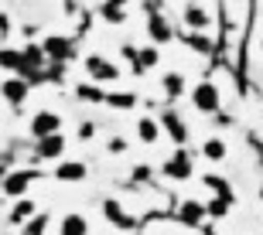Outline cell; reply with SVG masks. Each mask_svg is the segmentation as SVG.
<instances>
[{
  "instance_id": "6da1fadb",
  "label": "cell",
  "mask_w": 263,
  "mask_h": 235,
  "mask_svg": "<svg viewBox=\"0 0 263 235\" xmlns=\"http://www.w3.org/2000/svg\"><path fill=\"white\" fill-rule=\"evenodd\" d=\"M219 102H222V96H219L215 82H198L195 92H192V106H195L198 113H215Z\"/></svg>"
},
{
  "instance_id": "7a4b0ae2",
  "label": "cell",
  "mask_w": 263,
  "mask_h": 235,
  "mask_svg": "<svg viewBox=\"0 0 263 235\" xmlns=\"http://www.w3.org/2000/svg\"><path fill=\"white\" fill-rule=\"evenodd\" d=\"M86 72L96 78V82H117L120 78V69L113 65V61H106L103 55H89L86 58Z\"/></svg>"
},
{
  "instance_id": "3957f363",
  "label": "cell",
  "mask_w": 263,
  "mask_h": 235,
  "mask_svg": "<svg viewBox=\"0 0 263 235\" xmlns=\"http://www.w3.org/2000/svg\"><path fill=\"white\" fill-rule=\"evenodd\" d=\"M31 133L34 137H51V133H62V116L51 113V109H41L38 116L31 119Z\"/></svg>"
},
{
  "instance_id": "277c9868",
  "label": "cell",
  "mask_w": 263,
  "mask_h": 235,
  "mask_svg": "<svg viewBox=\"0 0 263 235\" xmlns=\"http://www.w3.org/2000/svg\"><path fill=\"white\" fill-rule=\"evenodd\" d=\"M164 174L171 177V181H188V177L195 174V167H192V157L188 154H175L171 160L164 164Z\"/></svg>"
},
{
  "instance_id": "5b68a950",
  "label": "cell",
  "mask_w": 263,
  "mask_h": 235,
  "mask_svg": "<svg viewBox=\"0 0 263 235\" xmlns=\"http://www.w3.org/2000/svg\"><path fill=\"white\" fill-rule=\"evenodd\" d=\"M31 181H34V170H14V174L4 177V195L21 198V195L31 187Z\"/></svg>"
},
{
  "instance_id": "8992f818",
  "label": "cell",
  "mask_w": 263,
  "mask_h": 235,
  "mask_svg": "<svg viewBox=\"0 0 263 235\" xmlns=\"http://www.w3.org/2000/svg\"><path fill=\"white\" fill-rule=\"evenodd\" d=\"M62 150H65V137H62V133L38 137V157H45V160H59Z\"/></svg>"
},
{
  "instance_id": "52a82bcc",
  "label": "cell",
  "mask_w": 263,
  "mask_h": 235,
  "mask_svg": "<svg viewBox=\"0 0 263 235\" xmlns=\"http://www.w3.org/2000/svg\"><path fill=\"white\" fill-rule=\"evenodd\" d=\"M28 92H31V82H24V78H7L4 82V99L10 106H21L28 99Z\"/></svg>"
},
{
  "instance_id": "ba28073f",
  "label": "cell",
  "mask_w": 263,
  "mask_h": 235,
  "mask_svg": "<svg viewBox=\"0 0 263 235\" xmlns=\"http://www.w3.org/2000/svg\"><path fill=\"white\" fill-rule=\"evenodd\" d=\"M147 34H151V38H154L157 45H164V41H171V38H175V31H171V24H167L164 17H157V14L151 17V28H147Z\"/></svg>"
},
{
  "instance_id": "9c48e42d",
  "label": "cell",
  "mask_w": 263,
  "mask_h": 235,
  "mask_svg": "<svg viewBox=\"0 0 263 235\" xmlns=\"http://www.w3.org/2000/svg\"><path fill=\"white\" fill-rule=\"evenodd\" d=\"M205 215H209V208H202L198 201H185V205H181V211H178V218H181L185 225H198Z\"/></svg>"
},
{
  "instance_id": "30bf717a",
  "label": "cell",
  "mask_w": 263,
  "mask_h": 235,
  "mask_svg": "<svg viewBox=\"0 0 263 235\" xmlns=\"http://www.w3.org/2000/svg\"><path fill=\"white\" fill-rule=\"evenodd\" d=\"M55 177H59V181H82V177H86V164H79V160L59 164L55 167Z\"/></svg>"
},
{
  "instance_id": "8fae6325",
  "label": "cell",
  "mask_w": 263,
  "mask_h": 235,
  "mask_svg": "<svg viewBox=\"0 0 263 235\" xmlns=\"http://www.w3.org/2000/svg\"><path fill=\"white\" fill-rule=\"evenodd\" d=\"M62 235H89V222L82 215H65L62 218Z\"/></svg>"
},
{
  "instance_id": "7c38bea8",
  "label": "cell",
  "mask_w": 263,
  "mask_h": 235,
  "mask_svg": "<svg viewBox=\"0 0 263 235\" xmlns=\"http://www.w3.org/2000/svg\"><path fill=\"white\" fill-rule=\"evenodd\" d=\"M185 24L192 31H202V28H209V14H205L202 7H195V4H188L185 7Z\"/></svg>"
},
{
  "instance_id": "4fadbf2b",
  "label": "cell",
  "mask_w": 263,
  "mask_h": 235,
  "mask_svg": "<svg viewBox=\"0 0 263 235\" xmlns=\"http://www.w3.org/2000/svg\"><path fill=\"white\" fill-rule=\"evenodd\" d=\"M28 218H34V201H28V198H24V201H17V205H14V211H10V225H24V222H28Z\"/></svg>"
},
{
  "instance_id": "5bb4252c",
  "label": "cell",
  "mask_w": 263,
  "mask_h": 235,
  "mask_svg": "<svg viewBox=\"0 0 263 235\" xmlns=\"http://www.w3.org/2000/svg\"><path fill=\"white\" fill-rule=\"evenodd\" d=\"M202 154L209 157V160H226V140L222 137H212V140H205V147H202Z\"/></svg>"
},
{
  "instance_id": "9a60e30c",
  "label": "cell",
  "mask_w": 263,
  "mask_h": 235,
  "mask_svg": "<svg viewBox=\"0 0 263 235\" xmlns=\"http://www.w3.org/2000/svg\"><path fill=\"white\" fill-rule=\"evenodd\" d=\"M21 55H24V61H21V69H24V72L41 69V61H45V48H24Z\"/></svg>"
},
{
  "instance_id": "2e32d148",
  "label": "cell",
  "mask_w": 263,
  "mask_h": 235,
  "mask_svg": "<svg viewBox=\"0 0 263 235\" xmlns=\"http://www.w3.org/2000/svg\"><path fill=\"white\" fill-rule=\"evenodd\" d=\"M103 17H106L109 24H120V20L127 17V10H123V0H106V4H103Z\"/></svg>"
},
{
  "instance_id": "e0dca14e",
  "label": "cell",
  "mask_w": 263,
  "mask_h": 235,
  "mask_svg": "<svg viewBox=\"0 0 263 235\" xmlns=\"http://www.w3.org/2000/svg\"><path fill=\"white\" fill-rule=\"evenodd\" d=\"M41 48H45V55H48V58H65V55H68V41L65 38H48Z\"/></svg>"
},
{
  "instance_id": "ac0fdd59",
  "label": "cell",
  "mask_w": 263,
  "mask_h": 235,
  "mask_svg": "<svg viewBox=\"0 0 263 235\" xmlns=\"http://www.w3.org/2000/svg\"><path fill=\"white\" fill-rule=\"evenodd\" d=\"M161 82H164V92H167L171 99H175V96H181V89H185V78L178 75V72H167V75L161 78Z\"/></svg>"
},
{
  "instance_id": "d6986e66",
  "label": "cell",
  "mask_w": 263,
  "mask_h": 235,
  "mask_svg": "<svg viewBox=\"0 0 263 235\" xmlns=\"http://www.w3.org/2000/svg\"><path fill=\"white\" fill-rule=\"evenodd\" d=\"M137 137L144 140V143H154L157 140V123L154 119H140V123H137Z\"/></svg>"
},
{
  "instance_id": "ffe728a7",
  "label": "cell",
  "mask_w": 263,
  "mask_h": 235,
  "mask_svg": "<svg viewBox=\"0 0 263 235\" xmlns=\"http://www.w3.org/2000/svg\"><path fill=\"white\" fill-rule=\"evenodd\" d=\"M164 126L171 130V140H175V143H185V126L178 123L175 113H164Z\"/></svg>"
},
{
  "instance_id": "44dd1931",
  "label": "cell",
  "mask_w": 263,
  "mask_h": 235,
  "mask_svg": "<svg viewBox=\"0 0 263 235\" xmlns=\"http://www.w3.org/2000/svg\"><path fill=\"white\" fill-rule=\"evenodd\" d=\"M157 58H161V55H157V48H144L140 55H137L134 65H137V72H140V69H151V65H157Z\"/></svg>"
},
{
  "instance_id": "7402d4cb",
  "label": "cell",
  "mask_w": 263,
  "mask_h": 235,
  "mask_svg": "<svg viewBox=\"0 0 263 235\" xmlns=\"http://www.w3.org/2000/svg\"><path fill=\"white\" fill-rule=\"evenodd\" d=\"M226 211H229V198H226V195H219V198L212 201V205H209V215H212V218H222Z\"/></svg>"
},
{
  "instance_id": "603a6c76",
  "label": "cell",
  "mask_w": 263,
  "mask_h": 235,
  "mask_svg": "<svg viewBox=\"0 0 263 235\" xmlns=\"http://www.w3.org/2000/svg\"><path fill=\"white\" fill-rule=\"evenodd\" d=\"M106 218H109V222H117V225H123V228H130V218H123V211H120L113 201H106Z\"/></svg>"
},
{
  "instance_id": "cb8c5ba5",
  "label": "cell",
  "mask_w": 263,
  "mask_h": 235,
  "mask_svg": "<svg viewBox=\"0 0 263 235\" xmlns=\"http://www.w3.org/2000/svg\"><path fill=\"white\" fill-rule=\"evenodd\" d=\"M45 228H48V215H34V222H28L24 232H28V235H41Z\"/></svg>"
},
{
  "instance_id": "d4e9b609",
  "label": "cell",
  "mask_w": 263,
  "mask_h": 235,
  "mask_svg": "<svg viewBox=\"0 0 263 235\" xmlns=\"http://www.w3.org/2000/svg\"><path fill=\"white\" fill-rule=\"evenodd\" d=\"M106 102H109V106H117V109H130V106H134V96L123 92V96H109Z\"/></svg>"
},
{
  "instance_id": "484cf974",
  "label": "cell",
  "mask_w": 263,
  "mask_h": 235,
  "mask_svg": "<svg viewBox=\"0 0 263 235\" xmlns=\"http://www.w3.org/2000/svg\"><path fill=\"white\" fill-rule=\"evenodd\" d=\"M21 61H24V55H21V51H4V65H10V69H21Z\"/></svg>"
},
{
  "instance_id": "4316f807",
  "label": "cell",
  "mask_w": 263,
  "mask_h": 235,
  "mask_svg": "<svg viewBox=\"0 0 263 235\" xmlns=\"http://www.w3.org/2000/svg\"><path fill=\"white\" fill-rule=\"evenodd\" d=\"M79 99H89V102H96V99H99V89H92V86H79Z\"/></svg>"
},
{
  "instance_id": "83f0119b",
  "label": "cell",
  "mask_w": 263,
  "mask_h": 235,
  "mask_svg": "<svg viewBox=\"0 0 263 235\" xmlns=\"http://www.w3.org/2000/svg\"><path fill=\"white\" fill-rule=\"evenodd\" d=\"M205 181L215 187V195H226V198H229V184H226V181H219V177H205Z\"/></svg>"
},
{
  "instance_id": "f1b7e54d",
  "label": "cell",
  "mask_w": 263,
  "mask_h": 235,
  "mask_svg": "<svg viewBox=\"0 0 263 235\" xmlns=\"http://www.w3.org/2000/svg\"><path fill=\"white\" fill-rule=\"evenodd\" d=\"M192 48H195V51H209L212 45H209V41H205L202 34H192Z\"/></svg>"
},
{
  "instance_id": "f546056e",
  "label": "cell",
  "mask_w": 263,
  "mask_h": 235,
  "mask_svg": "<svg viewBox=\"0 0 263 235\" xmlns=\"http://www.w3.org/2000/svg\"><path fill=\"white\" fill-rule=\"evenodd\" d=\"M92 133H96L92 123H82V126H79V140H92Z\"/></svg>"
},
{
  "instance_id": "4dcf8cb0",
  "label": "cell",
  "mask_w": 263,
  "mask_h": 235,
  "mask_svg": "<svg viewBox=\"0 0 263 235\" xmlns=\"http://www.w3.org/2000/svg\"><path fill=\"white\" fill-rule=\"evenodd\" d=\"M123 150H127L123 140H109V154H123Z\"/></svg>"
}]
</instances>
